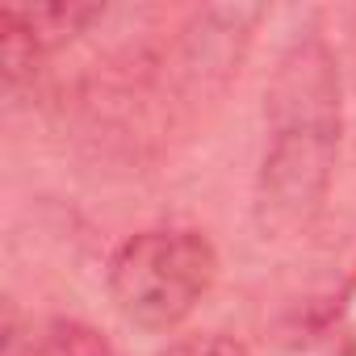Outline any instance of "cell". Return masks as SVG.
Wrapping results in <instances>:
<instances>
[{
  "label": "cell",
  "instance_id": "1",
  "mask_svg": "<svg viewBox=\"0 0 356 356\" xmlns=\"http://www.w3.org/2000/svg\"><path fill=\"white\" fill-rule=\"evenodd\" d=\"M277 134L264 159V222L302 218V210L318 206L327 185V163L335 147L339 105H335V76L323 47H298L285 63L277 92H273Z\"/></svg>",
  "mask_w": 356,
  "mask_h": 356
},
{
  "label": "cell",
  "instance_id": "2",
  "mask_svg": "<svg viewBox=\"0 0 356 356\" xmlns=\"http://www.w3.org/2000/svg\"><path fill=\"white\" fill-rule=\"evenodd\" d=\"M218 256L197 231H147L122 243L109 268V293L126 323L163 331L193 314L214 285Z\"/></svg>",
  "mask_w": 356,
  "mask_h": 356
},
{
  "label": "cell",
  "instance_id": "3",
  "mask_svg": "<svg viewBox=\"0 0 356 356\" xmlns=\"http://www.w3.org/2000/svg\"><path fill=\"white\" fill-rule=\"evenodd\" d=\"M47 356H113V348L80 323H55L47 339Z\"/></svg>",
  "mask_w": 356,
  "mask_h": 356
},
{
  "label": "cell",
  "instance_id": "4",
  "mask_svg": "<svg viewBox=\"0 0 356 356\" xmlns=\"http://www.w3.org/2000/svg\"><path fill=\"white\" fill-rule=\"evenodd\" d=\"M163 356H248L235 339H227V335H193V339H185V343H176V348H168Z\"/></svg>",
  "mask_w": 356,
  "mask_h": 356
}]
</instances>
